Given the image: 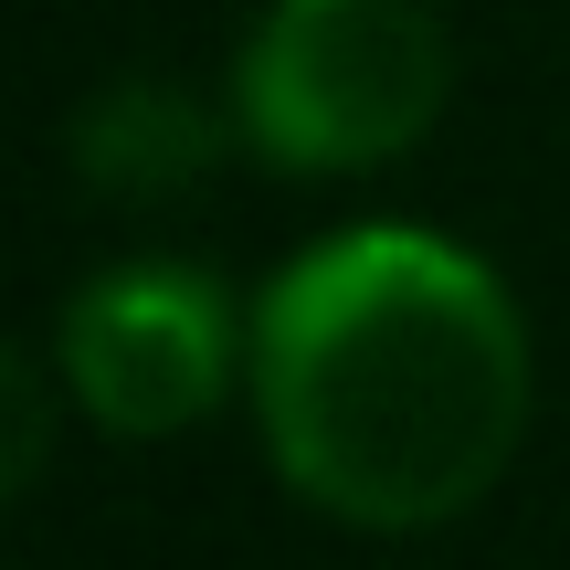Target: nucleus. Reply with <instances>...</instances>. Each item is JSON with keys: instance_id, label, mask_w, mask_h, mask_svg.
Wrapping results in <instances>:
<instances>
[{"instance_id": "nucleus-2", "label": "nucleus", "mask_w": 570, "mask_h": 570, "mask_svg": "<svg viewBox=\"0 0 570 570\" xmlns=\"http://www.w3.org/2000/svg\"><path fill=\"white\" fill-rule=\"evenodd\" d=\"M454 42L433 0H265L233 42V138L285 180H360L433 138Z\"/></svg>"}, {"instance_id": "nucleus-1", "label": "nucleus", "mask_w": 570, "mask_h": 570, "mask_svg": "<svg viewBox=\"0 0 570 570\" xmlns=\"http://www.w3.org/2000/svg\"><path fill=\"white\" fill-rule=\"evenodd\" d=\"M244 402L285 497L360 539H423L508 487L539 348L475 244L348 223L265 275Z\"/></svg>"}, {"instance_id": "nucleus-4", "label": "nucleus", "mask_w": 570, "mask_h": 570, "mask_svg": "<svg viewBox=\"0 0 570 570\" xmlns=\"http://www.w3.org/2000/svg\"><path fill=\"white\" fill-rule=\"evenodd\" d=\"M233 138V106L190 96V85L127 75L106 96L75 106V169L96 190H127V202H159V190H190Z\"/></svg>"}, {"instance_id": "nucleus-5", "label": "nucleus", "mask_w": 570, "mask_h": 570, "mask_svg": "<svg viewBox=\"0 0 570 570\" xmlns=\"http://www.w3.org/2000/svg\"><path fill=\"white\" fill-rule=\"evenodd\" d=\"M42 381H53V360H21L11 370V487H32V475H42Z\"/></svg>"}, {"instance_id": "nucleus-3", "label": "nucleus", "mask_w": 570, "mask_h": 570, "mask_svg": "<svg viewBox=\"0 0 570 570\" xmlns=\"http://www.w3.org/2000/svg\"><path fill=\"white\" fill-rule=\"evenodd\" d=\"M254 306L190 254H127L96 265L53 317V391L117 444L190 433L244 391Z\"/></svg>"}]
</instances>
